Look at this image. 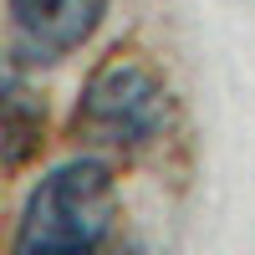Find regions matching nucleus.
Wrapping results in <instances>:
<instances>
[{
  "mask_svg": "<svg viewBox=\"0 0 255 255\" xmlns=\"http://www.w3.org/2000/svg\"><path fill=\"white\" fill-rule=\"evenodd\" d=\"M108 0H5L15 61H61L97 26Z\"/></svg>",
  "mask_w": 255,
  "mask_h": 255,
  "instance_id": "nucleus-3",
  "label": "nucleus"
},
{
  "mask_svg": "<svg viewBox=\"0 0 255 255\" xmlns=\"http://www.w3.org/2000/svg\"><path fill=\"white\" fill-rule=\"evenodd\" d=\"M77 143L102 148V153H143L148 143L168 133V87L148 61L113 51L87 77L82 102L72 113Z\"/></svg>",
  "mask_w": 255,
  "mask_h": 255,
  "instance_id": "nucleus-2",
  "label": "nucleus"
},
{
  "mask_svg": "<svg viewBox=\"0 0 255 255\" xmlns=\"http://www.w3.org/2000/svg\"><path fill=\"white\" fill-rule=\"evenodd\" d=\"M108 255H138V245H118V240H113V245H108Z\"/></svg>",
  "mask_w": 255,
  "mask_h": 255,
  "instance_id": "nucleus-4",
  "label": "nucleus"
},
{
  "mask_svg": "<svg viewBox=\"0 0 255 255\" xmlns=\"http://www.w3.org/2000/svg\"><path fill=\"white\" fill-rule=\"evenodd\" d=\"M118 220V184L102 158L51 168L15 220L10 255H108Z\"/></svg>",
  "mask_w": 255,
  "mask_h": 255,
  "instance_id": "nucleus-1",
  "label": "nucleus"
}]
</instances>
